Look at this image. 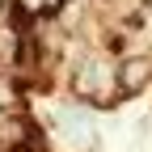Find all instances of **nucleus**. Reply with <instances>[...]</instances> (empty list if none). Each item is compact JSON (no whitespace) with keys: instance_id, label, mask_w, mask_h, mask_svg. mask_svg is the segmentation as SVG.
Returning a JSON list of instances; mask_svg holds the SVG:
<instances>
[{"instance_id":"nucleus-1","label":"nucleus","mask_w":152,"mask_h":152,"mask_svg":"<svg viewBox=\"0 0 152 152\" xmlns=\"http://www.w3.org/2000/svg\"><path fill=\"white\" fill-rule=\"evenodd\" d=\"M72 93L89 106H114L123 97L118 93V76H114V64L102 59V55H89V59H80V68H76L72 76Z\"/></svg>"},{"instance_id":"nucleus-2","label":"nucleus","mask_w":152,"mask_h":152,"mask_svg":"<svg viewBox=\"0 0 152 152\" xmlns=\"http://www.w3.org/2000/svg\"><path fill=\"white\" fill-rule=\"evenodd\" d=\"M114 76H118V93L131 97V93H140L152 80V59L148 55H123V59L114 64Z\"/></svg>"},{"instance_id":"nucleus-3","label":"nucleus","mask_w":152,"mask_h":152,"mask_svg":"<svg viewBox=\"0 0 152 152\" xmlns=\"http://www.w3.org/2000/svg\"><path fill=\"white\" fill-rule=\"evenodd\" d=\"M9 4L21 13V17H34V21H42V17H55L59 13L64 0H9Z\"/></svg>"},{"instance_id":"nucleus-4","label":"nucleus","mask_w":152,"mask_h":152,"mask_svg":"<svg viewBox=\"0 0 152 152\" xmlns=\"http://www.w3.org/2000/svg\"><path fill=\"white\" fill-rule=\"evenodd\" d=\"M0 114H21V85L13 76H0Z\"/></svg>"}]
</instances>
